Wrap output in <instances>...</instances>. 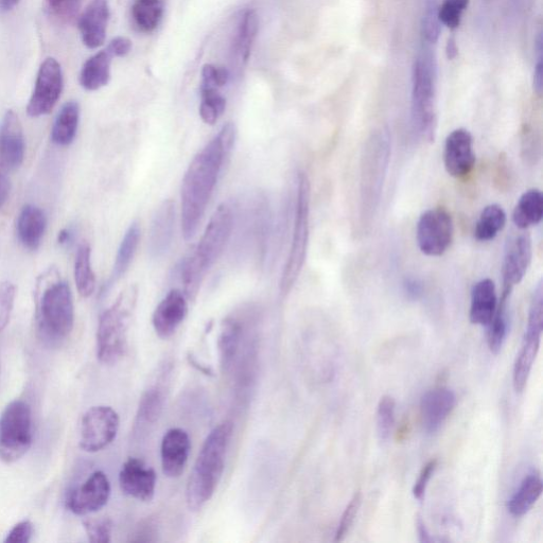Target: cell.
I'll return each instance as SVG.
<instances>
[{
	"label": "cell",
	"instance_id": "1",
	"mask_svg": "<svg viewBox=\"0 0 543 543\" xmlns=\"http://www.w3.org/2000/svg\"><path fill=\"white\" fill-rule=\"evenodd\" d=\"M236 126L227 122L218 135L195 156L182 185V232L186 241L195 238L222 167L235 145Z\"/></svg>",
	"mask_w": 543,
	"mask_h": 543
},
{
	"label": "cell",
	"instance_id": "2",
	"mask_svg": "<svg viewBox=\"0 0 543 543\" xmlns=\"http://www.w3.org/2000/svg\"><path fill=\"white\" fill-rule=\"evenodd\" d=\"M234 225L233 206L229 203L221 204L210 218L196 249L182 261L180 276L187 300H196L206 273L216 264L229 243Z\"/></svg>",
	"mask_w": 543,
	"mask_h": 543
},
{
	"label": "cell",
	"instance_id": "3",
	"mask_svg": "<svg viewBox=\"0 0 543 543\" xmlns=\"http://www.w3.org/2000/svg\"><path fill=\"white\" fill-rule=\"evenodd\" d=\"M234 425L229 420L212 430L198 454L186 488L189 510L198 512L213 498L225 468Z\"/></svg>",
	"mask_w": 543,
	"mask_h": 543
},
{
	"label": "cell",
	"instance_id": "4",
	"mask_svg": "<svg viewBox=\"0 0 543 543\" xmlns=\"http://www.w3.org/2000/svg\"><path fill=\"white\" fill-rule=\"evenodd\" d=\"M431 45L419 50L412 67L411 122L414 132L433 143L437 128V64Z\"/></svg>",
	"mask_w": 543,
	"mask_h": 543
},
{
	"label": "cell",
	"instance_id": "5",
	"mask_svg": "<svg viewBox=\"0 0 543 543\" xmlns=\"http://www.w3.org/2000/svg\"><path fill=\"white\" fill-rule=\"evenodd\" d=\"M390 159V133L388 130L376 131L367 140L361 165L360 219L364 227L371 224L377 212Z\"/></svg>",
	"mask_w": 543,
	"mask_h": 543
},
{
	"label": "cell",
	"instance_id": "6",
	"mask_svg": "<svg viewBox=\"0 0 543 543\" xmlns=\"http://www.w3.org/2000/svg\"><path fill=\"white\" fill-rule=\"evenodd\" d=\"M137 301L134 287L122 292L117 301L100 317L97 329V358L104 365H114L125 357L128 331Z\"/></svg>",
	"mask_w": 543,
	"mask_h": 543
},
{
	"label": "cell",
	"instance_id": "7",
	"mask_svg": "<svg viewBox=\"0 0 543 543\" xmlns=\"http://www.w3.org/2000/svg\"><path fill=\"white\" fill-rule=\"evenodd\" d=\"M310 195L311 187L307 174L300 172L297 175V190L294 229L291 249L282 279H280V291L288 294L299 279L303 270L309 243L310 220Z\"/></svg>",
	"mask_w": 543,
	"mask_h": 543
},
{
	"label": "cell",
	"instance_id": "8",
	"mask_svg": "<svg viewBox=\"0 0 543 543\" xmlns=\"http://www.w3.org/2000/svg\"><path fill=\"white\" fill-rule=\"evenodd\" d=\"M39 325L43 337L59 343L67 339L75 326V306L72 290L67 283L57 280L42 293Z\"/></svg>",
	"mask_w": 543,
	"mask_h": 543
},
{
	"label": "cell",
	"instance_id": "9",
	"mask_svg": "<svg viewBox=\"0 0 543 543\" xmlns=\"http://www.w3.org/2000/svg\"><path fill=\"white\" fill-rule=\"evenodd\" d=\"M33 441L32 413L23 400H14L0 415V461L21 460Z\"/></svg>",
	"mask_w": 543,
	"mask_h": 543
},
{
	"label": "cell",
	"instance_id": "10",
	"mask_svg": "<svg viewBox=\"0 0 543 543\" xmlns=\"http://www.w3.org/2000/svg\"><path fill=\"white\" fill-rule=\"evenodd\" d=\"M453 236V219L446 208H430L420 215L416 226V241L419 251L424 255L443 256L449 250Z\"/></svg>",
	"mask_w": 543,
	"mask_h": 543
},
{
	"label": "cell",
	"instance_id": "11",
	"mask_svg": "<svg viewBox=\"0 0 543 543\" xmlns=\"http://www.w3.org/2000/svg\"><path fill=\"white\" fill-rule=\"evenodd\" d=\"M118 413L108 406H97L87 411L81 420L80 448L95 453L109 447L119 431Z\"/></svg>",
	"mask_w": 543,
	"mask_h": 543
},
{
	"label": "cell",
	"instance_id": "12",
	"mask_svg": "<svg viewBox=\"0 0 543 543\" xmlns=\"http://www.w3.org/2000/svg\"><path fill=\"white\" fill-rule=\"evenodd\" d=\"M63 86L64 78L60 63L54 58L46 59L35 81L34 91L27 107L28 115L37 118L51 113L61 97Z\"/></svg>",
	"mask_w": 543,
	"mask_h": 543
},
{
	"label": "cell",
	"instance_id": "13",
	"mask_svg": "<svg viewBox=\"0 0 543 543\" xmlns=\"http://www.w3.org/2000/svg\"><path fill=\"white\" fill-rule=\"evenodd\" d=\"M533 243L528 231H520L509 237L505 243L502 262L503 291L512 293L531 266Z\"/></svg>",
	"mask_w": 543,
	"mask_h": 543
},
{
	"label": "cell",
	"instance_id": "14",
	"mask_svg": "<svg viewBox=\"0 0 543 543\" xmlns=\"http://www.w3.org/2000/svg\"><path fill=\"white\" fill-rule=\"evenodd\" d=\"M111 497V483L103 471H96L82 485L67 497V509L75 515L94 514L108 504Z\"/></svg>",
	"mask_w": 543,
	"mask_h": 543
},
{
	"label": "cell",
	"instance_id": "15",
	"mask_svg": "<svg viewBox=\"0 0 543 543\" xmlns=\"http://www.w3.org/2000/svg\"><path fill=\"white\" fill-rule=\"evenodd\" d=\"M444 166L450 177L466 179L476 166L474 137L464 129H455L445 140L443 153Z\"/></svg>",
	"mask_w": 543,
	"mask_h": 543
},
{
	"label": "cell",
	"instance_id": "16",
	"mask_svg": "<svg viewBox=\"0 0 543 543\" xmlns=\"http://www.w3.org/2000/svg\"><path fill=\"white\" fill-rule=\"evenodd\" d=\"M156 472L142 460L130 458L119 472L122 493L142 502H150L155 496Z\"/></svg>",
	"mask_w": 543,
	"mask_h": 543
},
{
	"label": "cell",
	"instance_id": "17",
	"mask_svg": "<svg viewBox=\"0 0 543 543\" xmlns=\"http://www.w3.org/2000/svg\"><path fill=\"white\" fill-rule=\"evenodd\" d=\"M26 144L22 122L13 111H8L0 127V168L13 171L25 159Z\"/></svg>",
	"mask_w": 543,
	"mask_h": 543
},
{
	"label": "cell",
	"instance_id": "18",
	"mask_svg": "<svg viewBox=\"0 0 543 543\" xmlns=\"http://www.w3.org/2000/svg\"><path fill=\"white\" fill-rule=\"evenodd\" d=\"M259 30V16L255 9L244 10L237 24L230 49L233 72L237 75L247 67Z\"/></svg>",
	"mask_w": 543,
	"mask_h": 543
},
{
	"label": "cell",
	"instance_id": "19",
	"mask_svg": "<svg viewBox=\"0 0 543 543\" xmlns=\"http://www.w3.org/2000/svg\"><path fill=\"white\" fill-rule=\"evenodd\" d=\"M187 313L188 302L184 292L171 290L153 313L152 325L157 337L163 340L171 338L185 321Z\"/></svg>",
	"mask_w": 543,
	"mask_h": 543
},
{
	"label": "cell",
	"instance_id": "20",
	"mask_svg": "<svg viewBox=\"0 0 543 543\" xmlns=\"http://www.w3.org/2000/svg\"><path fill=\"white\" fill-rule=\"evenodd\" d=\"M111 17L109 0H91L79 19L83 44L89 49L101 47L107 39Z\"/></svg>",
	"mask_w": 543,
	"mask_h": 543
},
{
	"label": "cell",
	"instance_id": "21",
	"mask_svg": "<svg viewBox=\"0 0 543 543\" xmlns=\"http://www.w3.org/2000/svg\"><path fill=\"white\" fill-rule=\"evenodd\" d=\"M190 449V437L184 429L172 428L165 433L161 445V461L166 477L177 479L182 476Z\"/></svg>",
	"mask_w": 543,
	"mask_h": 543
},
{
	"label": "cell",
	"instance_id": "22",
	"mask_svg": "<svg viewBox=\"0 0 543 543\" xmlns=\"http://www.w3.org/2000/svg\"><path fill=\"white\" fill-rule=\"evenodd\" d=\"M457 405V397L447 388L428 391L420 400V418L428 434H434L445 424Z\"/></svg>",
	"mask_w": 543,
	"mask_h": 543
},
{
	"label": "cell",
	"instance_id": "23",
	"mask_svg": "<svg viewBox=\"0 0 543 543\" xmlns=\"http://www.w3.org/2000/svg\"><path fill=\"white\" fill-rule=\"evenodd\" d=\"M175 226V203L165 200L153 217L148 249L152 258H161L171 248Z\"/></svg>",
	"mask_w": 543,
	"mask_h": 543
},
{
	"label": "cell",
	"instance_id": "24",
	"mask_svg": "<svg viewBox=\"0 0 543 543\" xmlns=\"http://www.w3.org/2000/svg\"><path fill=\"white\" fill-rule=\"evenodd\" d=\"M497 288L493 279L484 278L472 287L469 320L474 325L488 326L498 307Z\"/></svg>",
	"mask_w": 543,
	"mask_h": 543
},
{
	"label": "cell",
	"instance_id": "25",
	"mask_svg": "<svg viewBox=\"0 0 543 543\" xmlns=\"http://www.w3.org/2000/svg\"><path fill=\"white\" fill-rule=\"evenodd\" d=\"M47 220L43 210L34 205H26L17 219V236L24 247L30 251L40 248L46 232Z\"/></svg>",
	"mask_w": 543,
	"mask_h": 543
},
{
	"label": "cell",
	"instance_id": "26",
	"mask_svg": "<svg viewBox=\"0 0 543 543\" xmlns=\"http://www.w3.org/2000/svg\"><path fill=\"white\" fill-rule=\"evenodd\" d=\"M244 323L240 315H230L221 326L218 340L219 357L222 370L229 372L239 352Z\"/></svg>",
	"mask_w": 543,
	"mask_h": 543
},
{
	"label": "cell",
	"instance_id": "27",
	"mask_svg": "<svg viewBox=\"0 0 543 543\" xmlns=\"http://www.w3.org/2000/svg\"><path fill=\"white\" fill-rule=\"evenodd\" d=\"M112 59L110 52L104 49L84 63L80 74V83L84 90L95 92L109 84Z\"/></svg>",
	"mask_w": 543,
	"mask_h": 543
},
{
	"label": "cell",
	"instance_id": "28",
	"mask_svg": "<svg viewBox=\"0 0 543 543\" xmlns=\"http://www.w3.org/2000/svg\"><path fill=\"white\" fill-rule=\"evenodd\" d=\"M543 196L539 189L525 191L519 198L513 213V222L519 231H529L541 223Z\"/></svg>",
	"mask_w": 543,
	"mask_h": 543
},
{
	"label": "cell",
	"instance_id": "29",
	"mask_svg": "<svg viewBox=\"0 0 543 543\" xmlns=\"http://www.w3.org/2000/svg\"><path fill=\"white\" fill-rule=\"evenodd\" d=\"M79 121V103L76 101L65 103L55 120L54 127H52V142L61 147L72 144L77 135Z\"/></svg>",
	"mask_w": 543,
	"mask_h": 543
},
{
	"label": "cell",
	"instance_id": "30",
	"mask_svg": "<svg viewBox=\"0 0 543 543\" xmlns=\"http://www.w3.org/2000/svg\"><path fill=\"white\" fill-rule=\"evenodd\" d=\"M541 494L542 480L534 472L523 479L517 492L507 503V509L514 517H522L531 511Z\"/></svg>",
	"mask_w": 543,
	"mask_h": 543
},
{
	"label": "cell",
	"instance_id": "31",
	"mask_svg": "<svg viewBox=\"0 0 543 543\" xmlns=\"http://www.w3.org/2000/svg\"><path fill=\"white\" fill-rule=\"evenodd\" d=\"M163 16V0H135L131 8L132 23L142 33L150 34L159 28Z\"/></svg>",
	"mask_w": 543,
	"mask_h": 543
},
{
	"label": "cell",
	"instance_id": "32",
	"mask_svg": "<svg viewBox=\"0 0 543 543\" xmlns=\"http://www.w3.org/2000/svg\"><path fill=\"white\" fill-rule=\"evenodd\" d=\"M511 293H503L494 318L488 324L487 344L490 352L498 355L501 352L503 344L509 334V303Z\"/></svg>",
	"mask_w": 543,
	"mask_h": 543
},
{
	"label": "cell",
	"instance_id": "33",
	"mask_svg": "<svg viewBox=\"0 0 543 543\" xmlns=\"http://www.w3.org/2000/svg\"><path fill=\"white\" fill-rule=\"evenodd\" d=\"M139 239L140 227L137 222H134L130 225L124 239L120 243L113 271L107 285L108 288L117 283L129 270L138 247Z\"/></svg>",
	"mask_w": 543,
	"mask_h": 543
},
{
	"label": "cell",
	"instance_id": "34",
	"mask_svg": "<svg viewBox=\"0 0 543 543\" xmlns=\"http://www.w3.org/2000/svg\"><path fill=\"white\" fill-rule=\"evenodd\" d=\"M165 393L161 387H152L139 401L135 429L138 432L153 426L162 415L165 406Z\"/></svg>",
	"mask_w": 543,
	"mask_h": 543
},
{
	"label": "cell",
	"instance_id": "35",
	"mask_svg": "<svg viewBox=\"0 0 543 543\" xmlns=\"http://www.w3.org/2000/svg\"><path fill=\"white\" fill-rule=\"evenodd\" d=\"M507 215L499 204L487 205L481 212L475 226V238L479 242H489L504 230Z\"/></svg>",
	"mask_w": 543,
	"mask_h": 543
},
{
	"label": "cell",
	"instance_id": "36",
	"mask_svg": "<svg viewBox=\"0 0 543 543\" xmlns=\"http://www.w3.org/2000/svg\"><path fill=\"white\" fill-rule=\"evenodd\" d=\"M540 343L541 339L524 337L522 348L514 365L513 384L517 393H522L527 387Z\"/></svg>",
	"mask_w": 543,
	"mask_h": 543
},
{
	"label": "cell",
	"instance_id": "37",
	"mask_svg": "<svg viewBox=\"0 0 543 543\" xmlns=\"http://www.w3.org/2000/svg\"><path fill=\"white\" fill-rule=\"evenodd\" d=\"M92 249L89 243L83 242L77 252L75 262V280L82 297H90L96 289V276L92 268Z\"/></svg>",
	"mask_w": 543,
	"mask_h": 543
},
{
	"label": "cell",
	"instance_id": "38",
	"mask_svg": "<svg viewBox=\"0 0 543 543\" xmlns=\"http://www.w3.org/2000/svg\"><path fill=\"white\" fill-rule=\"evenodd\" d=\"M226 109V98L219 90H201L200 116L206 125L214 126Z\"/></svg>",
	"mask_w": 543,
	"mask_h": 543
},
{
	"label": "cell",
	"instance_id": "39",
	"mask_svg": "<svg viewBox=\"0 0 543 543\" xmlns=\"http://www.w3.org/2000/svg\"><path fill=\"white\" fill-rule=\"evenodd\" d=\"M396 415V401L392 396H383L377 408V434L379 440L385 443L390 440Z\"/></svg>",
	"mask_w": 543,
	"mask_h": 543
},
{
	"label": "cell",
	"instance_id": "40",
	"mask_svg": "<svg viewBox=\"0 0 543 543\" xmlns=\"http://www.w3.org/2000/svg\"><path fill=\"white\" fill-rule=\"evenodd\" d=\"M83 0H45L47 14L61 24L72 23L82 6Z\"/></svg>",
	"mask_w": 543,
	"mask_h": 543
},
{
	"label": "cell",
	"instance_id": "41",
	"mask_svg": "<svg viewBox=\"0 0 543 543\" xmlns=\"http://www.w3.org/2000/svg\"><path fill=\"white\" fill-rule=\"evenodd\" d=\"M543 330V287L542 282H540L532 297L529 318H528V327L525 331V336L527 338H537L541 339Z\"/></svg>",
	"mask_w": 543,
	"mask_h": 543
},
{
	"label": "cell",
	"instance_id": "42",
	"mask_svg": "<svg viewBox=\"0 0 543 543\" xmlns=\"http://www.w3.org/2000/svg\"><path fill=\"white\" fill-rule=\"evenodd\" d=\"M441 27L439 7H437L436 0H427L422 21L424 42L428 45H434L439 42Z\"/></svg>",
	"mask_w": 543,
	"mask_h": 543
},
{
	"label": "cell",
	"instance_id": "43",
	"mask_svg": "<svg viewBox=\"0 0 543 543\" xmlns=\"http://www.w3.org/2000/svg\"><path fill=\"white\" fill-rule=\"evenodd\" d=\"M469 3L470 0H444L443 4L439 7L441 24L451 30L458 29Z\"/></svg>",
	"mask_w": 543,
	"mask_h": 543
},
{
	"label": "cell",
	"instance_id": "44",
	"mask_svg": "<svg viewBox=\"0 0 543 543\" xmlns=\"http://www.w3.org/2000/svg\"><path fill=\"white\" fill-rule=\"evenodd\" d=\"M232 72L229 68L215 64H205L202 68L201 90H221L229 84Z\"/></svg>",
	"mask_w": 543,
	"mask_h": 543
},
{
	"label": "cell",
	"instance_id": "45",
	"mask_svg": "<svg viewBox=\"0 0 543 543\" xmlns=\"http://www.w3.org/2000/svg\"><path fill=\"white\" fill-rule=\"evenodd\" d=\"M362 505V493L360 490L354 495L352 500L349 501L346 509L341 517L338 530L336 532V541H342L345 539L350 529L353 528V525L356 521L358 513Z\"/></svg>",
	"mask_w": 543,
	"mask_h": 543
},
{
	"label": "cell",
	"instance_id": "46",
	"mask_svg": "<svg viewBox=\"0 0 543 543\" xmlns=\"http://www.w3.org/2000/svg\"><path fill=\"white\" fill-rule=\"evenodd\" d=\"M85 532L93 543H109L112 539L113 523L110 519H89L83 522Z\"/></svg>",
	"mask_w": 543,
	"mask_h": 543
},
{
	"label": "cell",
	"instance_id": "47",
	"mask_svg": "<svg viewBox=\"0 0 543 543\" xmlns=\"http://www.w3.org/2000/svg\"><path fill=\"white\" fill-rule=\"evenodd\" d=\"M16 288L10 282L0 284V331L6 329L14 307Z\"/></svg>",
	"mask_w": 543,
	"mask_h": 543
},
{
	"label": "cell",
	"instance_id": "48",
	"mask_svg": "<svg viewBox=\"0 0 543 543\" xmlns=\"http://www.w3.org/2000/svg\"><path fill=\"white\" fill-rule=\"evenodd\" d=\"M437 465H439V461H437L436 459H433L424 466L422 471H420L419 477L413 487V496L415 499L417 500L424 499L426 495L427 487L434 475Z\"/></svg>",
	"mask_w": 543,
	"mask_h": 543
},
{
	"label": "cell",
	"instance_id": "49",
	"mask_svg": "<svg viewBox=\"0 0 543 543\" xmlns=\"http://www.w3.org/2000/svg\"><path fill=\"white\" fill-rule=\"evenodd\" d=\"M33 535V524L29 520L14 525L9 532L5 542L7 543H28Z\"/></svg>",
	"mask_w": 543,
	"mask_h": 543
},
{
	"label": "cell",
	"instance_id": "50",
	"mask_svg": "<svg viewBox=\"0 0 543 543\" xmlns=\"http://www.w3.org/2000/svg\"><path fill=\"white\" fill-rule=\"evenodd\" d=\"M107 50L113 58H124L130 54L132 42L126 37H117L111 41Z\"/></svg>",
	"mask_w": 543,
	"mask_h": 543
},
{
	"label": "cell",
	"instance_id": "51",
	"mask_svg": "<svg viewBox=\"0 0 543 543\" xmlns=\"http://www.w3.org/2000/svg\"><path fill=\"white\" fill-rule=\"evenodd\" d=\"M404 287L406 293L412 300L419 299L423 294V286L415 278H407Z\"/></svg>",
	"mask_w": 543,
	"mask_h": 543
},
{
	"label": "cell",
	"instance_id": "52",
	"mask_svg": "<svg viewBox=\"0 0 543 543\" xmlns=\"http://www.w3.org/2000/svg\"><path fill=\"white\" fill-rule=\"evenodd\" d=\"M11 184L3 170H0V209L8 201L10 195Z\"/></svg>",
	"mask_w": 543,
	"mask_h": 543
},
{
	"label": "cell",
	"instance_id": "53",
	"mask_svg": "<svg viewBox=\"0 0 543 543\" xmlns=\"http://www.w3.org/2000/svg\"><path fill=\"white\" fill-rule=\"evenodd\" d=\"M416 525H417V533H418L420 542L427 543V542L433 541V538L431 537L428 529L426 528V524L422 518L420 517L417 518Z\"/></svg>",
	"mask_w": 543,
	"mask_h": 543
},
{
	"label": "cell",
	"instance_id": "54",
	"mask_svg": "<svg viewBox=\"0 0 543 543\" xmlns=\"http://www.w3.org/2000/svg\"><path fill=\"white\" fill-rule=\"evenodd\" d=\"M410 432H411L410 420L405 419L396 433V440L398 442H404L407 439Z\"/></svg>",
	"mask_w": 543,
	"mask_h": 543
},
{
	"label": "cell",
	"instance_id": "55",
	"mask_svg": "<svg viewBox=\"0 0 543 543\" xmlns=\"http://www.w3.org/2000/svg\"><path fill=\"white\" fill-rule=\"evenodd\" d=\"M458 55H459V48H458L457 41H455L453 37L449 38L446 44V56L448 60L452 61L455 58H457Z\"/></svg>",
	"mask_w": 543,
	"mask_h": 543
},
{
	"label": "cell",
	"instance_id": "56",
	"mask_svg": "<svg viewBox=\"0 0 543 543\" xmlns=\"http://www.w3.org/2000/svg\"><path fill=\"white\" fill-rule=\"evenodd\" d=\"M74 238L73 232L65 229L62 230L58 235V242L61 245H67L68 243L72 242Z\"/></svg>",
	"mask_w": 543,
	"mask_h": 543
},
{
	"label": "cell",
	"instance_id": "57",
	"mask_svg": "<svg viewBox=\"0 0 543 543\" xmlns=\"http://www.w3.org/2000/svg\"><path fill=\"white\" fill-rule=\"evenodd\" d=\"M19 3L20 0H0V11H12L17 5H19Z\"/></svg>",
	"mask_w": 543,
	"mask_h": 543
}]
</instances>
